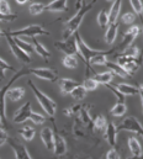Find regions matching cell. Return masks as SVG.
<instances>
[{"instance_id": "1", "label": "cell", "mask_w": 143, "mask_h": 159, "mask_svg": "<svg viewBox=\"0 0 143 159\" xmlns=\"http://www.w3.org/2000/svg\"><path fill=\"white\" fill-rule=\"evenodd\" d=\"M142 59L140 57V52L137 48L130 47L125 52L120 53L117 56V64L125 69V72L128 74V77H133V74L138 70V68L142 66Z\"/></svg>"}, {"instance_id": "2", "label": "cell", "mask_w": 143, "mask_h": 159, "mask_svg": "<svg viewBox=\"0 0 143 159\" xmlns=\"http://www.w3.org/2000/svg\"><path fill=\"white\" fill-rule=\"evenodd\" d=\"M95 1H96V0L91 1L90 4L84 2V4L80 6V9L76 11V14L66 22L64 32H63V39H64V40L71 39L72 36L78 31V29H79V26H80L83 19H84V16L86 15V12H88L89 10H91V7H93V5H94Z\"/></svg>"}, {"instance_id": "3", "label": "cell", "mask_w": 143, "mask_h": 159, "mask_svg": "<svg viewBox=\"0 0 143 159\" xmlns=\"http://www.w3.org/2000/svg\"><path fill=\"white\" fill-rule=\"evenodd\" d=\"M74 37H75V40H76L78 53L81 56V58L84 59V62H85V64H86V75H88L89 70H91V67H90L89 62H90V59H91L93 57H95V56H98V54H110V53H112V52L115 51V49H110V51H95V49H91V48L84 42V40L81 39V36H80V34H79L78 31L74 34Z\"/></svg>"}, {"instance_id": "4", "label": "cell", "mask_w": 143, "mask_h": 159, "mask_svg": "<svg viewBox=\"0 0 143 159\" xmlns=\"http://www.w3.org/2000/svg\"><path fill=\"white\" fill-rule=\"evenodd\" d=\"M29 85L31 86V89H32V91H34V94H35L36 99H37L38 104L41 105V107L43 109V111H44L48 116L53 117V116L56 115V111H57V104H56L49 96H47L44 93H42L31 80L29 81Z\"/></svg>"}, {"instance_id": "5", "label": "cell", "mask_w": 143, "mask_h": 159, "mask_svg": "<svg viewBox=\"0 0 143 159\" xmlns=\"http://www.w3.org/2000/svg\"><path fill=\"white\" fill-rule=\"evenodd\" d=\"M29 74H30V70L27 68H22L21 70H17V73H15V75L9 80V83L0 89V115L2 117L6 119V104H5V100H6V93H7V90L10 89V86L12 85V83L15 80H17L19 78H21V77L29 75Z\"/></svg>"}, {"instance_id": "6", "label": "cell", "mask_w": 143, "mask_h": 159, "mask_svg": "<svg viewBox=\"0 0 143 159\" xmlns=\"http://www.w3.org/2000/svg\"><path fill=\"white\" fill-rule=\"evenodd\" d=\"M140 34H141V27H140V26H137V25L131 26V27L123 34V39L121 41V43L117 46V48H115V51L122 53V52H125L126 49H128V48L132 46L133 41L140 36Z\"/></svg>"}, {"instance_id": "7", "label": "cell", "mask_w": 143, "mask_h": 159, "mask_svg": "<svg viewBox=\"0 0 143 159\" xmlns=\"http://www.w3.org/2000/svg\"><path fill=\"white\" fill-rule=\"evenodd\" d=\"M9 35L11 36V37H20V36H24V37H36V36H41V35H43V36H48L49 35V32L48 31H46L42 26H39V25H30V26H27V27H24V29H21V30H17V31H11V32H9Z\"/></svg>"}, {"instance_id": "8", "label": "cell", "mask_w": 143, "mask_h": 159, "mask_svg": "<svg viewBox=\"0 0 143 159\" xmlns=\"http://www.w3.org/2000/svg\"><path fill=\"white\" fill-rule=\"evenodd\" d=\"M117 127V131H121V129H125V131H130V132H133L138 136H142L143 137V127L141 125V122L136 117L133 116H128L126 119H123V121L116 126Z\"/></svg>"}, {"instance_id": "9", "label": "cell", "mask_w": 143, "mask_h": 159, "mask_svg": "<svg viewBox=\"0 0 143 159\" xmlns=\"http://www.w3.org/2000/svg\"><path fill=\"white\" fill-rule=\"evenodd\" d=\"M4 37L6 39L7 44H9L10 49H11L12 54L17 58V61H20V62H22V63H26V64L31 63V57H30V54H27L26 52H24V51H22V49H21V48L15 43V41H14V39L9 35V32H5Z\"/></svg>"}, {"instance_id": "10", "label": "cell", "mask_w": 143, "mask_h": 159, "mask_svg": "<svg viewBox=\"0 0 143 159\" xmlns=\"http://www.w3.org/2000/svg\"><path fill=\"white\" fill-rule=\"evenodd\" d=\"M54 47L58 48L61 52H63L66 56H74L78 53V46L75 37H71L64 41H57L54 42Z\"/></svg>"}, {"instance_id": "11", "label": "cell", "mask_w": 143, "mask_h": 159, "mask_svg": "<svg viewBox=\"0 0 143 159\" xmlns=\"http://www.w3.org/2000/svg\"><path fill=\"white\" fill-rule=\"evenodd\" d=\"M30 74L35 75L36 78L43 80H48V81H56L58 78V73L53 69L49 68H31L29 69Z\"/></svg>"}, {"instance_id": "12", "label": "cell", "mask_w": 143, "mask_h": 159, "mask_svg": "<svg viewBox=\"0 0 143 159\" xmlns=\"http://www.w3.org/2000/svg\"><path fill=\"white\" fill-rule=\"evenodd\" d=\"M31 112H32L31 102L29 101V102L24 104L19 110H16V111H15L12 120H14V122H15V123H24L25 121L30 120V115H31Z\"/></svg>"}, {"instance_id": "13", "label": "cell", "mask_w": 143, "mask_h": 159, "mask_svg": "<svg viewBox=\"0 0 143 159\" xmlns=\"http://www.w3.org/2000/svg\"><path fill=\"white\" fill-rule=\"evenodd\" d=\"M7 142L11 146L16 159H32L30 153H29V151H27V148L24 144L19 143V142H16L14 139H9V138H7Z\"/></svg>"}, {"instance_id": "14", "label": "cell", "mask_w": 143, "mask_h": 159, "mask_svg": "<svg viewBox=\"0 0 143 159\" xmlns=\"http://www.w3.org/2000/svg\"><path fill=\"white\" fill-rule=\"evenodd\" d=\"M53 152L57 157H62L67 153V142L66 139L59 134V133H54L53 137Z\"/></svg>"}, {"instance_id": "15", "label": "cell", "mask_w": 143, "mask_h": 159, "mask_svg": "<svg viewBox=\"0 0 143 159\" xmlns=\"http://www.w3.org/2000/svg\"><path fill=\"white\" fill-rule=\"evenodd\" d=\"M117 127L112 122H107L106 129H105V137L107 139V143L113 148L117 144Z\"/></svg>"}, {"instance_id": "16", "label": "cell", "mask_w": 143, "mask_h": 159, "mask_svg": "<svg viewBox=\"0 0 143 159\" xmlns=\"http://www.w3.org/2000/svg\"><path fill=\"white\" fill-rule=\"evenodd\" d=\"M67 1L68 0H53L49 4L44 5V10L52 11V12H64V11H68Z\"/></svg>"}, {"instance_id": "17", "label": "cell", "mask_w": 143, "mask_h": 159, "mask_svg": "<svg viewBox=\"0 0 143 159\" xmlns=\"http://www.w3.org/2000/svg\"><path fill=\"white\" fill-rule=\"evenodd\" d=\"M118 20L116 22H112V24H108L106 29V32H105V41H106L107 44H112L115 40H116V36H117V30H118Z\"/></svg>"}, {"instance_id": "18", "label": "cell", "mask_w": 143, "mask_h": 159, "mask_svg": "<svg viewBox=\"0 0 143 159\" xmlns=\"http://www.w3.org/2000/svg\"><path fill=\"white\" fill-rule=\"evenodd\" d=\"M53 137H54V133L52 132L51 128H48V127L42 128L41 139H42V142H43V144L46 146L47 149H53Z\"/></svg>"}, {"instance_id": "19", "label": "cell", "mask_w": 143, "mask_h": 159, "mask_svg": "<svg viewBox=\"0 0 143 159\" xmlns=\"http://www.w3.org/2000/svg\"><path fill=\"white\" fill-rule=\"evenodd\" d=\"M121 5H122V0H113L112 1V6L108 10V24L116 22L118 20V15L121 11Z\"/></svg>"}, {"instance_id": "20", "label": "cell", "mask_w": 143, "mask_h": 159, "mask_svg": "<svg viewBox=\"0 0 143 159\" xmlns=\"http://www.w3.org/2000/svg\"><path fill=\"white\" fill-rule=\"evenodd\" d=\"M79 83L76 80H73V79H68V78H63V79L59 80V88L62 90V94H71L72 90L78 86Z\"/></svg>"}, {"instance_id": "21", "label": "cell", "mask_w": 143, "mask_h": 159, "mask_svg": "<svg viewBox=\"0 0 143 159\" xmlns=\"http://www.w3.org/2000/svg\"><path fill=\"white\" fill-rule=\"evenodd\" d=\"M116 89L125 96H135V95H138V88L133 86V85H130V84H117L116 85Z\"/></svg>"}, {"instance_id": "22", "label": "cell", "mask_w": 143, "mask_h": 159, "mask_svg": "<svg viewBox=\"0 0 143 159\" xmlns=\"http://www.w3.org/2000/svg\"><path fill=\"white\" fill-rule=\"evenodd\" d=\"M25 96V89L21 86L17 88H11L7 90L6 93V99L11 100V101H19Z\"/></svg>"}, {"instance_id": "23", "label": "cell", "mask_w": 143, "mask_h": 159, "mask_svg": "<svg viewBox=\"0 0 143 159\" xmlns=\"http://www.w3.org/2000/svg\"><path fill=\"white\" fill-rule=\"evenodd\" d=\"M32 46H34V48H35L36 53H37L39 57H42L43 59H48V58L51 57L49 51H48L39 41H37L36 37H32Z\"/></svg>"}, {"instance_id": "24", "label": "cell", "mask_w": 143, "mask_h": 159, "mask_svg": "<svg viewBox=\"0 0 143 159\" xmlns=\"http://www.w3.org/2000/svg\"><path fill=\"white\" fill-rule=\"evenodd\" d=\"M128 148H130V151H131V153H132L133 157L140 158L141 154L143 153L141 143L138 142V139H137L136 137H131V138H128Z\"/></svg>"}, {"instance_id": "25", "label": "cell", "mask_w": 143, "mask_h": 159, "mask_svg": "<svg viewBox=\"0 0 143 159\" xmlns=\"http://www.w3.org/2000/svg\"><path fill=\"white\" fill-rule=\"evenodd\" d=\"M105 67H107V69H108L113 75H117V77H120V78H127V77H128V74L125 72V69L121 68L117 63H112V62H108V61H107Z\"/></svg>"}, {"instance_id": "26", "label": "cell", "mask_w": 143, "mask_h": 159, "mask_svg": "<svg viewBox=\"0 0 143 159\" xmlns=\"http://www.w3.org/2000/svg\"><path fill=\"white\" fill-rule=\"evenodd\" d=\"M106 126H107V121L103 115H96L93 119V128L94 129L100 131V132H105Z\"/></svg>"}, {"instance_id": "27", "label": "cell", "mask_w": 143, "mask_h": 159, "mask_svg": "<svg viewBox=\"0 0 143 159\" xmlns=\"http://www.w3.org/2000/svg\"><path fill=\"white\" fill-rule=\"evenodd\" d=\"M126 111H127L126 104L117 101V102L112 106V109L110 110V114H111L112 116H115V117H121V116H123V115L126 114Z\"/></svg>"}, {"instance_id": "28", "label": "cell", "mask_w": 143, "mask_h": 159, "mask_svg": "<svg viewBox=\"0 0 143 159\" xmlns=\"http://www.w3.org/2000/svg\"><path fill=\"white\" fill-rule=\"evenodd\" d=\"M112 78H113V74H112L110 70L103 72V73H98V74H95V77H94V79L96 80L99 84H103V85L111 84Z\"/></svg>"}, {"instance_id": "29", "label": "cell", "mask_w": 143, "mask_h": 159, "mask_svg": "<svg viewBox=\"0 0 143 159\" xmlns=\"http://www.w3.org/2000/svg\"><path fill=\"white\" fill-rule=\"evenodd\" d=\"M71 95L74 100H84L85 96H86V90H85V88L81 84H79L78 86H75L72 90Z\"/></svg>"}, {"instance_id": "30", "label": "cell", "mask_w": 143, "mask_h": 159, "mask_svg": "<svg viewBox=\"0 0 143 159\" xmlns=\"http://www.w3.org/2000/svg\"><path fill=\"white\" fill-rule=\"evenodd\" d=\"M14 41H15V43L24 51V52H26L27 54H30V53H32L34 51H35V48H34V46L31 44V43H27V42H25L24 40H21L20 37H12Z\"/></svg>"}, {"instance_id": "31", "label": "cell", "mask_w": 143, "mask_h": 159, "mask_svg": "<svg viewBox=\"0 0 143 159\" xmlns=\"http://www.w3.org/2000/svg\"><path fill=\"white\" fill-rule=\"evenodd\" d=\"M98 24L101 29H106L108 26V10L103 9L98 15Z\"/></svg>"}, {"instance_id": "32", "label": "cell", "mask_w": 143, "mask_h": 159, "mask_svg": "<svg viewBox=\"0 0 143 159\" xmlns=\"http://www.w3.org/2000/svg\"><path fill=\"white\" fill-rule=\"evenodd\" d=\"M130 2H131V5H132V9H133V11H135V14H136V16H138L140 19H141V21H142L143 24V4H142V0H130Z\"/></svg>"}, {"instance_id": "33", "label": "cell", "mask_w": 143, "mask_h": 159, "mask_svg": "<svg viewBox=\"0 0 143 159\" xmlns=\"http://www.w3.org/2000/svg\"><path fill=\"white\" fill-rule=\"evenodd\" d=\"M19 134H20L25 141H32L34 137H35V129H34L32 127L27 126V127H24L22 129H20V131H19Z\"/></svg>"}, {"instance_id": "34", "label": "cell", "mask_w": 143, "mask_h": 159, "mask_svg": "<svg viewBox=\"0 0 143 159\" xmlns=\"http://www.w3.org/2000/svg\"><path fill=\"white\" fill-rule=\"evenodd\" d=\"M29 11L34 16L39 15V14H42L44 11V4H42V2H34V4H31L29 6Z\"/></svg>"}, {"instance_id": "35", "label": "cell", "mask_w": 143, "mask_h": 159, "mask_svg": "<svg viewBox=\"0 0 143 159\" xmlns=\"http://www.w3.org/2000/svg\"><path fill=\"white\" fill-rule=\"evenodd\" d=\"M62 62H63V66L69 69H74L78 67V59L74 56H66Z\"/></svg>"}, {"instance_id": "36", "label": "cell", "mask_w": 143, "mask_h": 159, "mask_svg": "<svg viewBox=\"0 0 143 159\" xmlns=\"http://www.w3.org/2000/svg\"><path fill=\"white\" fill-rule=\"evenodd\" d=\"M81 85L85 88V90H86V91H94V90H96V89H98L99 83L94 79V78H86V79L84 80V83H83Z\"/></svg>"}, {"instance_id": "37", "label": "cell", "mask_w": 143, "mask_h": 159, "mask_svg": "<svg viewBox=\"0 0 143 159\" xmlns=\"http://www.w3.org/2000/svg\"><path fill=\"white\" fill-rule=\"evenodd\" d=\"M107 62L106 54H98L95 57H93L89 62L90 66H105Z\"/></svg>"}, {"instance_id": "38", "label": "cell", "mask_w": 143, "mask_h": 159, "mask_svg": "<svg viewBox=\"0 0 143 159\" xmlns=\"http://www.w3.org/2000/svg\"><path fill=\"white\" fill-rule=\"evenodd\" d=\"M6 70H15V69L9 63H6L4 59L0 58V80L5 79V72Z\"/></svg>"}, {"instance_id": "39", "label": "cell", "mask_w": 143, "mask_h": 159, "mask_svg": "<svg viewBox=\"0 0 143 159\" xmlns=\"http://www.w3.org/2000/svg\"><path fill=\"white\" fill-rule=\"evenodd\" d=\"M137 16L135 12H125L122 16H121V21L123 24H127V25H132L135 21H136Z\"/></svg>"}, {"instance_id": "40", "label": "cell", "mask_w": 143, "mask_h": 159, "mask_svg": "<svg viewBox=\"0 0 143 159\" xmlns=\"http://www.w3.org/2000/svg\"><path fill=\"white\" fill-rule=\"evenodd\" d=\"M30 120L35 123V125H42V123H44V121H46V117L43 116V115H41V114H38V112H31V115H30Z\"/></svg>"}, {"instance_id": "41", "label": "cell", "mask_w": 143, "mask_h": 159, "mask_svg": "<svg viewBox=\"0 0 143 159\" xmlns=\"http://www.w3.org/2000/svg\"><path fill=\"white\" fill-rule=\"evenodd\" d=\"M105 86H106L108 90H111V91L113 93V95L116 96V99H117L118 102H125V95H122V94L116 89V86H112L111 84H106Z\"/></svg>"}, {"instance_id": "42", "label": "cell", "mask_w": 143, "mask_h": 159, "mask_svg": "<svg viewBox=\"0 0 143 159\" xmlns=\"http://www.w3.org/2000/svg\"><path fill=\"white\" fill-rule=\"evenodd\" d=\"M80 109H81V105H74V106H72L69 109H64L63 114H64L66 116H74V115L79 114Z\"/></svg>"}, {"instance_id": "43", "label": "cell", "mask_w": 143, "mask_h": 159, "mask_svg": "<svg viewBox=\"0 0 143 159\" xmlns=\"http://www.w3.org/2000/svg\"><path fill=\"white\" fill-rule=\"evenodd\" d=\"M0 12L1 14H12L7 0H1L0 1Z\"/></svg>"}, {"instance_id": "44", "label": "cell", "mask_w": 143, "mask_h": 159, "mask_svg": "<svg viewBox=\"0 0 143 159\" xmlns=\"http://www.w3.org/2000/svg\"><path fill=\"white\" fill-rule=\"evenodd\" d=\"M17 19L16 14H1L0 12V21H14Z\"/></svg>"}, {"instance_id": "45", "label": "cell", "mask_w": 143, "mask_h": 159, "mask_svg": "<svg viewBox=\"0 0 143 159\" xmlns=\"http://www.w3.org/2000/svg\"><path fill=\"white\" fill-rule=\"evenodd\" d=\"M7 138H9L7 132H6L4 128H0V147L4 146V144L7 142Z\"/></svg>"}, {"instance_id": "46", "label": "cell", "mask_w": 143, "mask_h": 159, "mask_svg": "<svg viewBox=\"0 0 143 159\" xmlns=\"http://www.w3.org/2000/svg\"><path fill=\"white\" fill-rule=\"evenodd\" d=\"M106 159H120V156H118V153L116 152V149H110L108 152H107L106 154Z\"/></svg>"}, {"instance_id": "47", "label": "cell", "mask_w": 143, "mask_h": 159, "mask_svg": "<svg viewBox=\"0 0 143 159\" xmlns=\"http://www.w3.org/2000/svg\"><path fill=\"white\" fill-rule=\"evenodd\" d=\"M138 95L141 96V102H142V107H143V84L138 85Z\"/></svg>"}, {"instance_id": "48", "label": "cell", "mask_w": 143, "mask_h": 159, "mask_svg": "<svg viewBox=\"0 0 143 159\" xmlns=\"http://www.w3.org/2000/svg\"><path fill=\"white\" fill-rule=\"evenodd\" d=\"M83 2H84V0H76V2H75V7H76V10L80 9V6L83 5Z\"/></svg>"}, {"instance_id": "49", "label": "cell", "mask_w": 143, "mask_h": 159, "mask_svg": "<svg viewBox=\"0 0 143 159\" xmlns=\"http://www.w3.org/2000/svg\"><path fill=\"white\" fill-rule=\"evenodd\" d=\"M29 0H16V2L17 4H20V5H24V4H26Z\"/></svg>"}, {"instance_id": "50", "label": "cell", "mask_w": 143, "mask_h": 159, "mask_svg": "<svg viewBox=\"0 0 143 159\" xmlns=\"http://www.w3.org/2000/svg\"><path fill=\"white\" fill-rule=\"evenodd\" d=\"M4 35H5V32L1 31V29H0V37H4Z\"/></svg>"}, {"instance_id": "51", "label": "cell", "mask_w": 143, "mask_h": 159, "mask_svg": "<svg viewBox=\"0 0 143 159\" xmlns=\"http://www.w3.org/2000/svg\"><path fill=\"white\" fill-rule=\"evenodd\" d=\"M128 159H140V158H137V157H133V156H132L131 158H128Z\"/></svg>"}, {"instance_id": "52", "label": "cell", "mask_w": 143, "mask_h": 159, "mask_svg": "<svg viewBox=\"0 0 143 159\" xmlns=\"http://www.w3.org/2000/svg\"><path fill=\"white\" fill-rule=\"evenodd\" d=\"M107 2H112V1H113V0H106Z\"/></svg>"}, {"instance_id": "53", "label": "cell", "mask_w": 143, "mask_h": 159, "mask_svg": "<svg viewBox=\"0 0 143 159\" xmlns=\"http://www.w3.org/2000/svg\"><path fill=\"white\" fill-rule=\"evenodd\" d=\"M140 159H143V153L141 154V157H140Z\"/></svg>"}, {"instance_id": "54", "label": "cell", "mask_w": 143, "mask_h": 159, "mask_svg": "<svg viewBox=\"0 0 143 159\" xmlns=\"http://www.w3.org/2000/svg\"><path fill=\"white\" fill-rule=\"evenodd\" d=\"M85 159H93V158H85Z\"/></svg>"}, {"instance_id": "55", "label": "cell", "mask_w": 143, "mask_h": 159, "mask_svg": "<svg viewBox=\"0 0 143 159\" xmlns=\"http://www.w3.org/2000/svg\"><path fill=\"white\" fill-rule=\"evenodd\" d=\"M0 1H1V0H0Z\"/></svg>"}]
</instances>
